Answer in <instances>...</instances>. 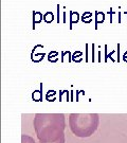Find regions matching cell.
<instances>
[{
	"instance_id": "cell-3",
	"label": "cell",
	"mask_w": 127,
	"mask_h": 143,
	"mask_svg": "<svg viewBox=\"0 0 127 143\" xmlns=\"http://www.w3.org/2000/svg\"><path fill=\"white\" fill-rule=\"evenodd\" d=\"M79 20V14L77 12L71 11V12H70V27H72V23L77 22Z\"/></svg>"
},
{
	"instance_id": "cell-13",
	"label": "cell",
	"mask_w": 127,
	"mask_h": 143,
	"mask_svg": "<svg viewBox=\"0 0 127 143\" xmlns=\"http://www.w3.org/2000/svg\"><path fill=\"white\" fill-rule=\"evenodd\" d=\"M119 22H121V13L119 12Z\"/></svg>"
},
{
	"instance_id": "cell-8",
	"label": "cell",
	"mask_w": 127,
	"mask_h": 143,
	"mask_svg": "<svg viewBox=\"0 0 127 143\" xmlns=\"http://www.w3.org/2000/svg\"><path fill=\"white\" fill-rule=\"evenodd\" d=\"M91 17H92V13H91V12H85V13L83 14V16H82V20H83V22H88L87 18L91 19Z\"/></svg>"
},
{
	"instance_id": "cell-14",
	"label": "cell",
	"mask_w": 127,
	"mask_h": 143,
	"mask_svg": "<svg viewBox=\"0 0 127 143\" xmlns=\"http://www.w3.org/2000/svg\"><path fill=\"white\" fill-rule=\"evenodd\" d=\"M125 14H126V15H127V11H126V12H125ZM127 17V16H126Z\"/></svg>"
},
{
	"instance_id": "cell-4",
	"label": "cell",
	"mask_w": 127,
	"mask_h": 143,
	"mask_svg": "<svg viewBox=\"0 0 127 143\" xmlns=\"http://www.w3.org/2000/svg\"><path fill=\"white\" fill-rule=\"evenodd\" d=\"M44 18V15L40 12H33V28L35 27V23L40 22Z\"/></svg>"
},
{
	"instance_id": "cell-7",
	"label": "cell",
	"mask_w": 127,
	"mask_h": 143,
	"mask_svg": "<svg viewBox=\"0 0 127 143\" xmlns=\"http://www.w3.org/2000/svg\"><path fill=\"white\" fill-rule=\"evenodd\" d=\"M44 19L46 22H52L53 19H54V15H53L52 12H47L44 15Z\"/></svg>"
},
{
	"instance_id": "cell-2",
	"label": "cell",
	"mask_w": 127,
	"mask_h": 143,
	"mask_svg": "<svg viewBox=\"0 0 127 143\" xmlns=\"http://www.w3.org/2000/svg\"><path fill=\"white\" fill-rule=\"evenodd\" d=\"M100 124V116L97 113H70V129L79 138H87L95 133Z\"/></svg>"
},
{
	"instance_id": "cell-1",
	"label": "cell",
	"mask_w": 127,
	"mask_h": 143,
	"mask_svg": "<svg viewBox=\"0 0 127 143\" xmlns=\"http://www.w3.org/2000/svg\"><path fill=\"white\" fill-rule=\"evenodd\" d=\"M33 125L39 142H52L65 135L66 118L64 113H36Z\"/></svg>"
},
{
	"instance_id": "cell-12",
	"label": "cell",
	"mask_w": 127,
	"mask_h": 143,
	"mask_svg": "<svg viewBox=\"0 0 127 143\" xmlns=\"http://www.w3.org/2000/svg\"><path fill=\"white\" fill-rule=\"evenodd\" d=\"M66 17H67V13H66V12H64V22H66V21H67Z\"/></svg>"
},
{
	"instance_id": "cell-11",
	"label": "cell",
	"mask_w": 127,
	"mask_h": 143,
	"mask_svg": "<svg viewBox=\"0 0 127 143\" xmlns=\"http://www.w3.org/2000/svg\"><path fill=\"white\" fill-rule=\"evenodd\" d=\"M57 22H59V4H57Z\"/></svg>"
},
{
	"instance_id": "cell-9",
	"label": "cell",
	"mask_w": 127,
	"mask_h": 143,
	"mask_svg": "<svg viewBox=\"0 0 127 143\" xmlns=\"http://www.w3.org/2000/svg\"><path fill=\"white\" fill-rule=\"evenodd\" d=\"M66 142V137H65V135L63 136V137H61L58 139V140H56V141H52V142H40V143H65Z\"/></svg>"
},
{
	"instance_id": "cell-10",
	"label": "cell",
	"mask_w": 127,
	"mask_h": 143,
	"mask_svg": "<svg viewBox=\"0 0 127 143\" xmlns=\"http://www.w3.org/2000/svg\"><path fill=\"white\" fill-rule=\"evenodd\" d=\"M113 10H112V8H110V10L108 11V14L110 15V22H112V15H113Z\"/></svg>"
},
{
	"instance_id": "cell-5",
	"label": "cell",
	"mask_w": 127,
	"mask_h": 143,
	"mask_svg": "<svg viewBox=\"0 0 127 143\" xmlns=\"http://www.w3.org/2000/svg\"><path fill=\"white\" fill-rule=\"evenodd\" d=\"M105 20V14L103 12H95V27H97V23L103 22Z\"/></svg>"
},
{
	"instance_id": "cell-6",
	"label": "cell",
	"mask_w": 127,
	"mask_h": 143,
	"mask_svg": "<svg viewBox=\"0 0 127 143\" xmlns=\"http://www.w3.org/2000/svg\"><path fill=\"white\" fill-rule=\"evenodd\" d=\"M21 143H36L33 137L28 135H22L21 136Z\"/></svg>"
}]
</instances>
